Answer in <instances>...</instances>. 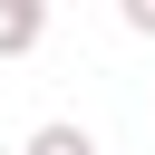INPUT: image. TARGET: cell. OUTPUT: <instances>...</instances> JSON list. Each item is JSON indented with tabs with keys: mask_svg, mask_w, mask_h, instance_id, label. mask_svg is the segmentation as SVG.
Returning <instances> with one entry per match:
<instances>
[{
	"mask_svg": "<svg viewBox=\"0 0 155 155\" xmlns=\"http://www.w3.org/2000/svg\"><path fill=\"white\" fill-rule=\"evenodd\" d=\"M39 39H48V10L39 0H0V58H29Z\"/></svg>",
	"mask_w": 155,
	"mask_h": 155,
	"instance_id": "obj_1",
	"label": "cell"
},
{
	"mask_svg": "<svg viewBox=\"0 0 155 155\" xmlns=\"http://www.w3.org/2000/svg\"><path fill=\"white\" fill-rule=\"evenodd\" d=\"M19 155H97V136H87V126H68V116H48V126H39Z\"/></svg>",
	"mask_w": 155,
	"mask_h": 155,
	"instance_id": "obj_2",
	"label": "cell"
},
{
	"mask_svg": "<svg viewBox=\"0 0 155 155\" xmlns=\"http://www.w3.org/2000/svg\"><path fill=\"white\" fill-rule=\"evenodd\" d=\"M126 29H136V39H155V0H126Z\"/></svg>",
	"mask_w": 155,
	"mask_h": 155,
	"instance_id": "obj_3",
	"label": "cell"
}]
</instances>
